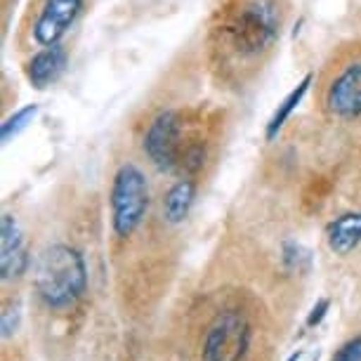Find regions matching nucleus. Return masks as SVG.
I'll return each mask as SVG.
<instances>
[{
    "mask_svg": "<svg viewBox=\"0 0 361 361\" xmlns=\"http://www.w3.org/2000/svg\"><path fill=\"white\" fill-rule=\"evenodd\" d=\"M281 262L288 271L305 274V271L312 269V253H310V248H305L302 243H298V241H283Z\"/></svg>",
    "mask_w": 361,
    "mask_h": 361,
    "instance_id": "obj_14",
    "label": "nucleus"
},
{
    "mask_svg": "<svg viewBox=\"0 0 361 361\" xmlns=\"http://www.w3.org/2000/svg\"><path fill=\"white\" fill-rule=\"evenodd\" d=\"M312 80H314V76L312 73H307L300 83L293 87V90L286 94V97L281 99V104H279L274 109V114H271V118L267 121V126H264V140L267 142H274L279 137V133L283 130L286 123L290 121V116L293 111L302 104V99L307 97V92H310V87H312Z\"/></svg>",
    "mask_w": 361,
    "mask_h": 361,
    "instance_id": "obj_11",
    "label": "nucleus"
},
{
    "mask_svg": "<svg viewBox=\"0 0 361 361\" xmlns=\"http://www.w3.org/2000/svg\"><path fill=\"white\" fill-rule=\"evenodd\" d=\"M203 163H206V149H203V145H192L182 152L180 168H185L189 175L199 173V170L203 168Z\"/></svg>",
    "mask_w": 361,
    "mask_h": 361,
    "instance_id": "obj_16",
    "label": "nucleus"
},
{
    "mask_svg": "<svg viewBox=\"0 0 361 361\" xmlns=\"http://www.w3.org/2000/svg\"><path fill=\"white\" fill-rule=\"evenodd\" d=\"M329 310H331V298H319L314 302V307H312L310 314H307L310 329H317V326L326 319V314H329Z\"/></svg>",
    "mask_w": 361,
    "mask_h": 361,
    "instance_id": "obj_18",
    "label": "nucleus"
},
{
    "mask_svg": "<svg viewBox=\"0 0 361 361\" xmlns=\"http://www.w3.org/2000/svg\"><path fill=\"white\" fill-rule=\"evenodd\" d=\"M300 357H302V352H300V350H298V352H293V354H290V357H288V359H286V361H300Z\"/></svg>",
    "mask_w": 361,
    "mask_h": 361,
    "instance_id": "obj_19",
    "label": "nucleus"
},
{
    "mask_svg": "<svg viewBox=\"0 0 361 361\" xmlns=\"http://www.w3.org/2000/svg\"><path fill=\"white\" fill-rule=\"evenodd\" d=\"M33 286L40 302L52 312L76 307L87 293V264L69 243H52L33 262Z\"/></svg>",
    "mask_w": 361,
    "mask_h": 361,
    "instance_id": "obj_1",
    "label": "nucleus"
},
{
    "mask_svg": "<svg viewBox=\"0 0 361 361\" xmlns=\"http://www.w3.org/2000/svg\"><path fill=\"white\" fill-rule=\"evenodd\" d=\"M326 106L340 121H354L361 116V59L350 62L331 80Z\"/></svg>",
    "mask_w": 361,
    "mask_h": 361,
    "instance_id": "obj_7",
    "label": "nucleus"
},
{
    "mask_svg": "<svg viewBox=\"0 0 361 361\" xmlns=\"http://www.w3.org/2000/svg\"><path fill=\"white\" fill-rule=\"evenodd\" d=\"M111 229L118 238H130L140 229L149 210V185L145 173L135 163H123L114 175L111 192Z\"/></svg>",
    "mask_w": 361,
    "mask_h": 361,
    "instance_id": "obj_3",
    "label": "nucleus"
},
{
    "mask_svg": "<svg viewBox=\"0 0 361 361\" xmlns=\"http://www.w3.org/2000/svg\"><path fill=\"white\" fill-rule=\"evenodd\" d=\"M69 64V52L62 45H45L26 62V78L36 90H45L62 78Z\"/></svg>",
    "mask_w": 361,
    "mask_h": 361,
    "instance_id": "obj_9",
    "label": "nucleus"
},
{
    "mask_svg": "<svg viewBox=\"0 0 361 361\" xmlns=\"http://www.w3.org/2000/svg\"><path fill=\"white\" fill-rule=\"evenodd\" d=\"M80 10L83 0H43V8L33 22V40L40 47L57 45L78 19Z\"/></svg>",
    "mask_w": 361,
    "mask_h": 361,
    "instance_id": "obj_6",
    "label": "nucleus"
},
{
    "mask_svg": "<svg viewBox=\"0 0 361 361\" xmlns=\"http://www.w3.org/2000/svg\"><path fill=\"white\" fill-rule=\"evenodd\" d=\"M326 243H329V250L333 255H352L361 246V213L350 210V213L336 217L326 229Z\"/></svg>",
    "mask_w": 361,
    "mask_h": 361,
    "instance_id": "obj_10",
    "label": "nucleus"
},
{
    "mask_svg": "<svg viewBox=\"0 0 361 361\" xmlns=\"http://www.w3.org/2000/svg\"><path fill=\"white\" fill-rule=\"evenodd\" d=\"M196 201V182L192 177L177 180L163 196V217L170 224H180L187 220L189 210Z\"/></svg>",
    "mask_w": 361,
    "mask_h": 361,
    "instance_id": "obj_12",
    "label": "nucleus"
},
{
    "mask_svg": "<svg viewBox=\"0 0 361 361\" xmlns=\"http://www.w3.org/2000/svg\"><path fill=\"white\" fill-rule=\"evenodd\" d=\"M36 116H38V104H26L22 109H17L12 116H8V118L3 121V126H0V137H3L5 145L19 137V135L36 121Z\"/></svg>",
    "mask_w": 361,
    "mask_h": 361,
    "instance_id": "obj_13",
    "label": "nucleus"
},
{
    "mask_svg": "<svg viewBox=\"0 0 361 361\" xmlns=\"http://www.w3.org/2000/svg\"><path fill=\"white\" fill-rule=\"evenodd\" d=\"M22 326V305L8 302L3 307V317H0V331H3V340H10Z\"/></svg>",
    "mask_w": 361,
    "mask_h": 361,
    "instance_id": "obj_15",
    "label": "nucleus"
},
{
    "mask_svg": "<svg viewBox=\"0 0 361 361\" xmlns=\"http://www.w3.org/2000/svg\"><path fill=\"white\" fill-rule=\"evenodd\" d=\"M31 267V255L24 246V234L17 217L5 213L0 220V271L3 281H15Z\"/></svg>",
    "mask_w": 361,
    "mask_h": 361,
    "instance_id": "obj_8",
    "label": "nucleus"
},
{
    "mask_svg": "<svg viewBox=\"0 0 361 361\" xmlns=\"http://www.w3.org/2000/svg\"><path fill=\"white\" fill-rule=\"evenodd\" d=\"M253 345V326L241 310H224L210 322L201 361H243Z\"/></svg>",
    "mask_w": 361,
    "mask_h": 361,
    "instance_id": "obj_4",
    "label": "nucleus"
},
{
    "mask_svg": "<svg viewBox=\"0 0 361 361\" xmlns=\"http://www.w3.org/2000/svg\"><path fill=\"white\" fill-rule=\"evenodd\" d=\"M331 361H361V336L347 340V343L333 354Z\"/></svg>",
    "mask_w": 361,
    "mask_h": 361,
    "instance_id": "obj_17",
    "label": "nucleus"
},
{
    "mask_svg": "<svg viewBox=\"0 0 361 361\" xmlns=\"http://www.w3.org/2000/svg\"><path fill=\"white\" fill-rule=\"evenodd\" d=\"M182 118L173 109H166L149 123L145 133V154L161 173L180 168L182 161Z\"/></svg>",
    "mask_w": 361,
    "mask_h": 361,
    "instance_id": "obj_5",
    "label": "nucleus"
},
{
    "mask_svg": "<svg viewBox=\"0 0 361 361\" xmlns=\"http://www.w3.org/2000/svg\"><path fill=\"white\" fill-rule=\"evenodd\" d=\"M279 29H281V10L276 0H241L227 15L222 33L236 54L255 57L271 47Z\"/></svg>",
    "mask_w": 361,
    "mask_h": 361,
    "instance_id": "obj_2",
    "label": "nucleus"
}]
</instances>
